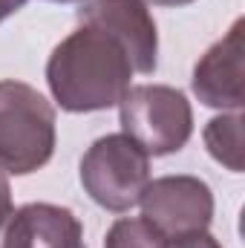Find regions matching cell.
<instances>
[{"mask_svg": "<svg viewBox=\"0 0 245 248\" xmlns=\"http://www.w3.org/2000/svg\"><path fill=\"white\" fill-rule=\"evenodd\" d=\"M9 217H12V187L6 179V170H0V231H3Z\"/></svg>", "mask_w": 245, "mask_h": 248, "instance_id": "8fae6325", "label": "cell"}, {"mask_svg": "<svg viewBox=\"0 0 245 248\" xmlns=\"http://www.w3.org/2000/svg\"><path fill=\"white\" fill-rule=\"evenodd\" d=\"M55 153V110L23 81H0V170L26 176Z\"/></svg>", "mask_w": 245, "mask_h": 248, "instance_id": "7a4b0ae2", "label": "cell"}, {"mask_svg": "<svg viewBox=\"0 0 245 248\" xmlns=\"http://www.w3.org/2000/svg\"><path fill=\"white\" fill-rule=\"evenodd\" d=\"M133 63L124 46L95 26H81L52 49L46 81L55 101L69 113L107 110L130 90Z\"/></svg>", "mask_w": 245, "mask_h": 248, "instance_id": "6da1fadb", "label": "cell"}, {"mask_svg": "<svg viewBox=\"0 0 245 248\" xmlns=\"http://www.w3.org/2000/svg\"><path fill=\"white\" fill-rule=\"evenodd\" d=\"M243 29L237 20L231 32L216 41L193 69V93L202 104L219 110H243L245 104V69H243Z\"/></svg>", "mask_w": 245, "mask_h": 248, "instance_id": "52a82bcc", "label": "cell"}, {"mask_svg": "<svg viewBox=\"0 0 245 248\" xmlns=\"http://www.w3.org/2000/svg\"><path fill=\"white\" fill-rule=\"evenodd\" d=\"M147 182L150 156L124 133L101 136L81 159V185L107 211L124 214L138 205Z\"/></svg>", "mask_w": 245, "mask_h": 248, "instance_id": "277c9868", "label": "cell"}, {"mask_svg": "<svg viewBox=\"0 0 245 248\" xmlns=\"http://www.w3.org/2000/svg\"><path fill=\"white\" fill-rule=\"evenodd\" d=\"M0 248H87L78 217L52 202H29L6 219Z\"/></svg>", "mask_w": 245, "mask_h": 248, "instance_id": "ba28073f", "label": "cell"}, {"mask_svg": "<svg viewBox=\"0 0 245 248\" xmlns=\"http://www.w3.org/2000/svg\"><path fill=\"white\" fill-rule=\"evenodd\" d=\"M170 248H222V246L205 231V234H196V237H187V240H176Z\"/></svg>", "mask_w": 245, "mask_h": 248, "instance_id": "7c38bea8", "label": "cell"}, {"mask_svg": "<svg viewBox=\"0 0 245 248\" xmlns=\"http://www.w3.org/2000/svg\"><path fill=\"white\" fill-rule=\"evenodd\" d=\"M58 3H75V0H58Z\"/></svg>", "mask_w": 245, "mask_h": 248, "instance_id": "9a60e30c", "label": "cell"}, {"mask_svg": "<svg viewBox=\"0 0 245 248\" xmlns=\"http://www.w3.org/2000/svg\"><path fill=\"white\" fill-rule=\"evenodd\" d=\"M122 130L147 156H168L182 150L193 133L190 101L176 87L141 84L130 87L119 101Z\"/></svg>", "mask_w": 245, "mask_h": 248, "instance_id": "3957f363", "label": "cell"}, {"mask_svg": "<svg viewBox=\"0 0 245 248\" xmlns=\"http://www.w3.org/2000/svg\"><path fill=\"white\" fill-rule=\"evenodd\" d=\"M141 3H153V6H187L193 0H141Z\"/></svg>", "mask_w": 245, "mask_h": 248, "instance_id": "5bb4252c", "label": "cell"}, {"mask_svg": "<svg viewBox=\"0 0 245 248\" xmlns=\"http://www.w3.org/2000/svg\"><path fill=\"white\" fill-rule=\"evenodd\" d=\"M78 20L81 26H95L113 35L124 46L127 58L133 63V72L150 75L156 69L159 35L141 0H87L78 9Z\"/></svg>", "mask_w": 245, "mask_h": 248, "instance_id": "8992f818", "label": "cell"}, {"mask_svg": "<svg viewBox=\"0 0 245 248\" xmlns=\"http://www.w3.org/2000/svg\"><path fill=\"white\" fill-rule=\"evenodd\" d=\"M26 6V0H0V23L9 17V15H15L17 9H23Z\"/></svg>", "mask_w": 245, "mask_h": 248, "instance_id": "4fadbf2b", "label": "cell"}, {"mask_svg": "<svg viewBox=\"0 0 245 248\" xmlns=\"http://www.w3.org/2000/svg\"><path fill=\"white\" fill-rule=\"evenodd\" d=\"M141 217L168 240L205 234L214 219V193L196 176H162L141 193Z\"/></svg>", "mask_w": 245, "mask_h": 248, "instance_id": "5b68a950", "label": "cell"}, {"mask_svg": "<svg viewBox=\"0 0 245 248\" xmlns=\"http://www.w3.org/2000/svg\"><path fill=\"white\" fill-rule=\"evenodd\" d=\"M205 147L208 153L225 165L234 173H243L245 159H243V113L234 110L228 116H216L205 127Z\"/></svg>", "mask_w": 245, "mask_h": 248, "instance_id": "9c48e42d", "label": "cell"}, {"mask_svg": "<svg viewBox=\"0 0 245 248\" xmlns=\"http://www.w3.org/2000/svg\"><path fill=\"white\" fill-rule=\"evenodd\" d=\"M104 248H170V243L144 219V217H127L113 222L107 231Z\"/></svg>", "mask_w": 245, "mask_h": 248, "instance_id": "30bf717a", "label": "cell"}]
</instances>
